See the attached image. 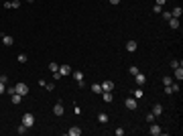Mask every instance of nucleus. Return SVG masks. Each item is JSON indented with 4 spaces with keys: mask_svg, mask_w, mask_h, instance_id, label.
<instances>
[{
    "mask_svg": "<svg viewBox=\"0 0 183 136\" xmlns=\"http://www.w3.org/2000/svg\"><path fill=\"white\" fill-rule=\"evenodd\" d=\"M71 71H73V69H71L69 65H59V73H61V77H63V75H69Z\"/></svg>",
    "mask_w": 183,
    "mask_h": 136,
    "instance_id": "nucleus-8",
    "label": "nucleus"
},
{
    "mask_svg": "<svg viewBox=\"0 0 183 136\" xmlns=\"http://www.w3.org/2000/svg\"><path fill=\"white\" fill-rule=\"evenodd\" d=\"M181 14H183L181 6H175V8H173V12H171V16H173V18H179V16H181Z\"/></svg>",
    "mask_w": 183,
    "mask_h": 136,
    "instance_id": "nucleus-13",
    "label": "nucleus"
},
{
    "mask_svg": "<svg viewBox=\"0 0 183 136\" xmlns=\"http://www.w3.org/2000/svg\"><path fill=\"white\" fill-rule=\"evenodd\" d=\"M163 18H165V20H169V18H173V16H171V12H163Z\"/></svg>",
    "mask_w": 183,
    "mask_h": 136,
    "instance_id": "nucleus-32",
    "label": "nucleus"
},
{
    "mask_svg": "<svg viewBox=\"0 0 183 136\" xmlns=\"http://www.w3.org/2000/svg\"><path fill=\"white\" fill-rule=\"evenodd\" d=\"M4 91H6V86H4V83H2V81H0V95H2V93H4Z\"/></svg>",
    "mask_w": 183,
    "mask_h": 136,
    "instance_id": "nucleus-35",
    "label": "nucleus"
},
{
    "mask_svg": "<svg viewBox=\"0 0 183 136\" xmlns=\"http://www.w3.org/2000/svg\"><path fill=\"white\" fill-rule=\"evenodd\" d=\"M167 22H169V27H171V29H179V18H169Z\"/></svg>",
    "mask_w": 183,
    "mask_h": 136,
    "instance_id": "nucleus-14",
    "label": "nucleus"
},
{
    "mask_svg": "<svg viewBox=\"0 0 183 136\" xmlns=\"http://www.w3.org/2000/svg\"><path fill=\"white\" fill-rule=\"evenodd\" d=\"M98 120H100L102 124H106V122H108V114H98Z\"/></svg>",
    "mask_w": 183,
    "mask_h": 136,
    "instance_id": "nucleus-22",
    "label": "nucleus"
},
{
    "mask_svg": "<svg viewBox=\"0 0 183 136\" xmlns=\"http://www.w3.org/2000/svg\"><path fill=\"white\" fill-rule=\"evenodd\" d=\"M171 83H173L171 77H163V86H171Z\"/></svg>",
    "mask_w": 183,
    "mask_h": 136,
    "instance_id": "nucleus-27",
    "label": "nucleus"
},
{
    "mask_svg": "<svg viewBox=\"0 0 183 136\" xmlns=\"http://www.w3.org/2000/svg\"><path fill=\"white\" fill-rule=\"evenodd\" d=\"M2 43H4L6 47H12V43H14V39H12L10 35H4V37H2Z\"/></svg>",
    "mask_w": 183,
    "mask_h": 136,
    "instance_id": "nucleus-11",
    "label": "nucleus"
},
{
    "mask_svg": "<svg viewBox=\"0 0 183 136\" xmlns=\"http://www.w3.org/2000/svg\"><path fill=\"white\" fill-rule=\"evenodd\" d=\"M126 49H128L130 53H134V51H137V41H128V43H126Z\"/></svg>",
    "mask_w": 183,
    "mask_h": 136,
    "instance_id": "nucleus-15",
    "label": "nucleus"
},
{
    "mask_svg": "<svg viewBox=\"0 0 183 136\" xmlns=\"http://www.w3.org/2000/svg\"><path fill=\"white\" fill-rule=\"evenodd\" d=\"M165 93H173V88L171 86H165Z\"/></svg>",
    "mask_w": 183,
    "mask_h": 136,
    "instance_id": "nucleus-36",
    "label": "nucleus"
},
{
    "mask_svg": "<svg viewBox=\"0 0 183 136\" xmlns=\"http://www.w3.org/2000/svg\"><path fill=\"white\" fill-rule=\"evenodd\" d=\"M10 100H12V104H14V106H18V104H20V100H23V95H18V93H12V97H10Z\"/></svg>",
    "mask_w": 183,
    "mask_h": 136,
    "instance_id": "nucleus-18",
    "label": "nucleus"
},
{
    "mask_svg": "<svg viewBox=\"0 0 183 136\" xmlns=\"http://www.w3.org/2000/svg\"><path fill=\"white\" fill-rule=\"evenodd\" d=\"M80 134H82V128H77V126L69 128V136H80Z\"/></svg>",
    "mask_w": 183,
    "mask_h": 136,
    "instance_id": "nucleus-16",
    "label": "nucleus"
},
{
    "mask_svg": "<svg viewBox=\"0 0 183 136\" xmlns=\"http://www.w3.org/2000/svg\"><path fill=\"white\" fill-rule=\"evenodd\" d=\"M138 73V67L137 65H130V75H137Z\"/></svg>",
    "mask_w": 183,
    "mask_h": 136,
    "instance_id": "nucleus-28",
    "label": "nucleus"
},
{
    "mask_svg": "<svg viewBox=\"0 0 183 136\" xmlns=\"http://www.w3.org/2000/svg\"><path fill=\"white\" fill-rule=\"evenodd\" d=\"M171 88H173V93H175V91H179V83H171Z\"/></svg>",
    "mask_w": 183,
    "mask_h": 136,
    "instance_id": "nucleus-34",
    "label": "nucleus"
},
{
    "mask_svg": "<svg viewBox=\"0 0 183 136\" xmlns=\"http://www.w3.org/2000/svg\"><path fill=\"white\" fill-rule=\"evenodd\" d=\"M165 2H167V0H157V4H159V6H163Z\"/></svg>",
    "mask_w": 183,
    "mask_h": 136,
    "instance_id": "nucleus-38",
    "label": "nucleus"
},
{
    "mask_svg": "<svg viewBox=\"0 0 183 136\" xmlns=\"http://www.w3.org/2000/svg\"><path fill=\"white\" fill-rule=\"evenodd\" d=\"M100 95L104 97V102H112V100H114V95H112V91H102Z\"/></svg>",
    "mask_w": 183,
    "mask_h": 136,
    "instance_id": "nucleus-12",
    "label": "nucleus"
},
{
    "mask_svg": "<svg viewBox=\"0 0 183 136\" xmlns=\"http://www.w3.org/2000/svg\"><path fill=\"white\" fill-rule=\"evenodd\" d=\"M149 134H153V136H159V134H163V128H161L159 124H153V122H151V128H149Z\"/></svg>",
    "mask_w": 183,
    "mask_h": 136,
    "instance_id": "nucleus-3",
    "label": "nucleus"
},
{
    "mask_svg": "<svg viewBox=\"0 0 183 136\" xmlns=\"http://www.w3.org/2000/svg\"><path fill=\"white\" fill-rule=\"evenodd\" d=\"M14 90H16V93H18V95H27V93H29V86L20 81V83H16V86H14Z\"/></svg>",
    "mask_w": 183,
    "mask_h": 136,
    "instance_id": "nucleus-1",
    "label": "nucleus"
},
{
    "mask_svg": "<svg viewBox=\"0 0 183 136\" xmlns=\"http://www.w3.org/2000/svg\"><path fill=\"white\" fill-rule=\"evenodd\" d=\"M23 124H25L27 128H33V124H35V116H33V114H25V116H23Z\"/></svg>",
    "mask_w": 183,
    "mask_h": 136,
    "instance_id": "nucleus-2",
    "label": "nucleus"
},
{
    "mask_svg": "<svg viewBox=\"0 0 183 136\" xmlns=\"http://www.w3.org/2000/svg\"><path fill=\"white\" fill-rule=\"evenodd\" d=\"M71 75H73V79L77 81V86L84 88V73H82V71H71Z\"/></svg>",
    "mask_w": 183,
    "mask_h": 136,
    "instance_id": "nucleus-5",
    "label": "nucleus"
},
{
    "mask_svg": "<svg viewBox=\"0 0 183 136\" xmlns=\"http://www.w3.org/2000/svg\"><path fill=\"white\" fill-rule=\"evenodd\" d=\"M171 67L177 69V67H181V63H179V61H171Z\"/></svg>",
    "mask_w": 183,
    "mask_h": 136,
    "instance_id": "nucleus-30",
    "label": "nucleus"
},
{
    "mask_svg": "<svg viewBox=\"0 0 183 136\" xmlns=\"http://www.w3.org/2000/svg\"><path fill=\"white\" fill-rule=\"evenodd\" d=\"M25 61H27V55L20 53V55H18V63H25Z\"/></svg>",
    "mask_w": 183,
    "mask_h": 136,
    "instance_id": "nucleus-29",
    "label": "nucleus"
},
{
    "mask_svg": "<svg viewBox=\"0 0 183 136\" xmlns=\"http://www.w3.org/2000/svg\"><path fill=\"white\" fill-rule=\"evenodd\" d=\"M45 88L51 91V90H55V83H45Z\"/></svg>",
    "mask_w": 183,
    "mask_h": 136,
    "instance_id": "nucleus-33",
    "label": "nucleus"
},
{
    "mask_svg": "<svg viewBox=\"0 0 183 136\" xmlns=\"http://www.w3.org/2000/svg\"><path fill=\"white\" fill-rule=\"evenodd\" d=\"M27 2H33V0H27Z\"/></svg>",
    "mask_w": 183,
    "mask_h": 136,
    "instance_id": "nucleus-39",
    "label": "nucleus"
},
{
    "mask_svg": "<svg viewBox=\"0 0 183 136\" xmlns=\"http://www.w3.org/2000/svg\"><path fill=\"white\" fill-rule=\"evenodd\" d=\"M124 106H126V108H128V110H137V100H134V97H126V102H124Z\"/></svg>",
    "mask_w": 183,
    "mask_h": 136,
    "instance_id": "nucleus-7",
    "label": "nucleus"
},
{
    "mask_svg": "<svg viewBox=\"0 0 183 136\" xmlns=\"http://www.w3.org/2000/svg\"><path fill=\"white\" fill-rule=\"evenodd\" d=\"M18 6H20V0H12L10 2V8H18Z\"/></svg>",
    "mask_w": 183,
    "mask_h": 136,
    "instance_id": "nucleus-25",
    "label": "nucleus"
},
{
    "mask_svg": "<svg viewBox=\"0 0 183 136\" xmlns=\"http://www.w3.org/2000/svg\"><path fill=\"white\" fill-rule=\"evenodd\" d=\"M116 136H124V128H116Z\"/></svg>",
    "mask_w": 183,
    "mask_h": 136,
    "instance_id": "nucleus-31",
    "label": "nucleus"
},
{
    "mask_svg": "<svg viewBox=\"0 0 183 136\" xmlns=\"http://www.w3.org/2000/svg\"><path fill=\"white\" fill-rule=\"evenodd\" d=\"M108 2H110V4H114V6H116V4H120V0H108Z\"/></svg>",
    "mask_w": 183,
    "mask_h": 136,
    "instance_id": "nucleus-37",
    "label": "nucleus"
},
{
    "mask_svg": "<svg viewBox=\"0 0 183 136\" xmlns=\"http://www.w3.org/2000/svg\"><path fill=\"white\" fill-rule=\"evenodd\" d=\"M155 118H157V116H155L153 112H151V114H146V122H149V124H151V122H155Z\"/></svg>",
    "mask_w": 183,
    "mask_h": 136,
    "instance_id": "nucleus-24",
    "label": "nucleus"
},
{
    "mask_svg": "<svg viewBox=\"0 0 183 136\" xmlns=\"http://www.w3.org/2000/svg\"><path fill=\"white\" fill-rule=\"evenodd\" d=\"M92 91L100 95V93H102V83H94V86H92Z\"/></svg>",
    "mask_w": 183,
    "mask_h": 136,
    "instance_id": "nucleus-20",
    "label": "nucleus"
},
{
    "mask_svg": "<svg viewBox=\"0 0 183 136\" xmlns=\"http://www.w3.org/2000/svg\"><path fill=\"white\" fill-rule=\"evenodd\" d=\"M175 79H177V81L183 79V67H177V69H175Z\"/></svg>",
    "mask_w": 183,
    "mask_h": 136,
    "instance_id": "nucleus-17",
    "label": "nucleus"
},
{
    "mask_svg": "<svg viewBox=\"0 0 183 136\" xmlns=\"http://www.w3.org/2000/svg\"><path fill=\"white\" fill-rule=\"evenodd\" d=\"M49 69L55 73V71H59V65H57V63H49Z\"/></svg>",
    "mask_w": 183,
    "mask_h": 136,
    "instance_id": "nucleus-23",
    "label": "nucleus"
},
{
    "mask_svg": "<svg viewBox=\"0 0 183 136\" xmlns=\"http://www.w3.org/2000/svg\"><path fill=\"white\" fill-rule=\"evenodd\" d=\"M153 12H155V14H161V12H163V8H161L159 4H155V8H153Z\"/></svg>",
    "mask_w": 183,
    "mask_h": 136,
    "instance_id": "nucleus-26",
    "label": "nucleus"
},
{
    "mask_svg": "<svg viewBox=\"0 0 183 136\" xmlns=\"http://www.w3.org/2000/svg\"><path fill=\"white\" fill-rule=\"evenodd\" d=\"M134 81H137V86H138V88H142V86H144V83H146V75H144V73H140V71H138L137 75H134Z\"/></svg>",
    "mask_w": 183,
    "mask_h": 136,
    "instance_id": "nucleus-4",
    "label": "nucleus"
},
{
    "mask_svg": "<svg viewBox=\"0 0 183 136\" xmlns=\"http://www.w3.org/2000/svg\"><path fill=\"white\" fill-rule=\"evenodd\" d=\"M132 95H134V100H138V97H144V91H142V88H137Z\"/></svg>",
    "mask_w": 183,
    "mask_h": 136,
    "instance_id": "nucleus-19",
    "label": "nucleus"
},
{
    "mask_svg": "<svg viewBox=\"0 0 183 136\" xmlns=\"http://www.w3.org/2000/svg\"><path fill=\"white\" fill-rule=\"evenodd\" d=\"M114 90V81H104L102 83V91H112Z\"/></svg>",
    "mask_w": 183,
    "mask_h": 136,
    "instance_id": "nucleus-9",
    "label": "nucleus"
},
{
    "mask_svg": "<svg viewBox=\"0 0 183 136\" xmlns=\"http://www.w3.org/2000/svg\"><path fill=\"white\" fill-rule=\"evenodd\" d=\"M53 114H55V116H63V114H65V108H63V104H61V102L53 106Z\"/></svg>",
    "mask_w": 183,
    "mask_h": 136,
    "instance_id": "nucleus-6",
    "label": "nucleus"
},
{
    "mask_svg": "<svg viewBox=\"0 0 183 136\" xmlns=\"http://www.w3.org/2000/svg\"><path fill=\"white\" fill-rule=\"evenodd\" d=\"M153 114H155V116H163V106H161V104H155V106H153Z\"/></svg>",
    "mask_w": 183,
    "mask_h": 136,
    "instance_id": "nucleus-10",
    "label": "nucleus"
},
{
    "mask_svg": "<svg viewBox=\"0 0 183 136\" xmlns=\"http://www.w3.org/2000/svg\"><path fill=\"white\" fill-rule=\"evenodd\" d=\"M27 130H29V128H27V126H25L23 122H20V124H18V128H16V132H18V134H25Z\"/></svg>",
    "mask_w": 183,
    "mask_h": 136,
    "instance_id": "nucleus-21",
    "label": "nucleus"
}]
</instances>
